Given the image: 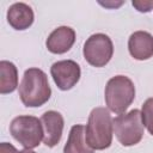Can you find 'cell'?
Returning <instances> with one entry per match:
<instances>
[{
    "label": "cell",
    "instance_id": "obj_1",
    "mask_svg": "<svg viewBox=\"0 0 153 153\" xmlns=\"http://www.w3.org/2000/svg\"><path fill=\"white\" fill-rule=\"evenodd\" d=\"M18 90L22 103L27 108L42 106L49 100L51 96L48 76L39 68L26 69Z\"/></svg>",
    "mask_w": 153,
    "mask_h": 153
},
{
    "label": "cell",
    "instance_id": "obj_2",
    "mask_svg": "<svg viewBox=\"0 0 153 153\" xmlns=\"http://www.w3.org/2000/svg\"><path fill=\"white\" fill-rule=\"evenodd\" d=\"M114 124L112 118L106 108H94L85 127V139L92 149L102 151L109 148L112 142Z\"/></svg>",
    "mask_w": 153,
    "mask_h": 153
},
{
    "label": "cell",
    "instance_id": "obj_3",
    "mask_svg": "<svg viewBox=\"0 0 153 153\" xmlns=\"http://www.w3.org/2000/svg\"><path fill=\"white\" fill-rule=\"evenodd\" d=\"M104 98L106 106L115 114H124L135 98V86L126 75L112 76L105 86Z\"/></svg>",
    "mask_w": 153,
    "mask_h": 153
},
{
    "label": "cell",
    "instance_id": "obj_4",
    "mask_svg": "<svg viewBox=\"0 0 153 153\" xmlns=\"http://www.w3.org/2000/svg\"><path fill=\"white\" fill-rule=\"evenodd\" d=\"M112 124L118 142L124 147L137 145L143 136L145 126L142 123L141 111L137 109L118 115L112 120Z\"/></svg>",
    "mask_w": 153,
    "mask_h": 153
},
{
    "label": "cell",
    "instance_id": "obj_5",
    "mask_svg": "<svg viewBox=\"0 0 153 153\" xmlns=\"http://www.w3.org/2000/svg\"><path fill=\"white\" fill-rule=\"evenodd\" d=\"M10 133L16 141L27 149L37 147L43 140V126L35 116H18L10 124Z\"/></svg>",
    "mask_w": 153,
    "mask_h": 153
},
{
    "label": "cell",
    "instance_id": "obj_6",
    "mask_svg": "<svg viewBox=\"0 0 153 153\" xmlns=\"http://www.w3.org/2000/svg\"><path fill=\"white\" fill-rule=\"evenodd\" d=\"M85 60L93 67L100 68L109 63L114 54V44L111 38L105 33L91 35L82 49Z\"/></svg>",
    "mask_w": 153,
    "mask_h": 153
},
{
    "label": "cell",
    "instance_id": "obj_7",
    "mask_svg": "<svg viewBox=\"0 0 153 153\" xmlns=\"http://www.w3.org/2000/svg\"><path fill=\"white\" fill-rule=\"evenodd\" d=\"M50 74L56 86L62 91H67L76 85L80 79L81 71L80 66L75 61L62 60L53 63L50 67Z\"/></svg>",
    "mask_w": 153,
    "mask_h": 153
},
{
    "label": "cell",
    "instance_id": "obj_8",
    "mask_svg": "<svg viewBox=\"0 0 153 153\" xmlns=\"http://www.w3.org/2000/svg\"><path fill=\"white\" fill-rule=\"evenodd\" d=\"M41 122H42L43 133H44V136H43L44 145L50 148L56 146L62 137V131L65 126L62 115L57 111L49 110L42 115Z\"/></svg>",
    "mask_w": 153,
    "mask_h": 153
},
{
    "label": "cell",
    "instance_id": "obj_9",
    "mask_svg": "<svg viewBox=\"0 0 153 153\" xmlns=\"http://www.w3.org/2000/svg\"><path fill=\"white\" fill-rule=\"evenodd\" d=\"M128 50L135 60L151 59L153 56V36L147 31H135L128 39Z\"/></svg>",
    "mask_w": 153,
    "mask_h": 153
},
{
    "label": "cell",
    "instance_id": "obj_10",
    "mask_svg": "<svg viewBox=\"0 0 153 153\" xmlns=\"http://www.w3.org/2000/svg\"><path fill=\"white\" fill-rule=\"evenodd\" d=\"M75 42V31L69 26L56 27L47 38V49L53 54L67 53Z\"/></svg>",
    "mask_w": 153,
    "mask_h": 153
},
{
    "label": "cell",
    "instance_id": "obj_11",
    "mask_svg": "<svg viewBox=\"0 0 153 153\" xmlns=\"http://www.w3.org/2000/svg\"><path fill=\"white\" fill-rule=\"evenodd\" d=\"M32 8L24 2H16L7 10V22L14 30H26L33 23Z\"/></svg>",
    "mask_w": 153,
    "mask_h": 153
},
{
    "label": "cell",
    "instance_id": "obj_12",
    "mask_svg": "<svg viewBox=\"0 0 153 153\" xmlns=\"http://www.w3.org/2000/svg\"><path fill=\"white\" fill-rule=\"evenodd\" d=\"M63 153H94L85 139V127L75 124L71 128L68 140L63 147Z\"/></svg>",
    "mask_w": 153,
    "mask_h": 153
},
{
    "label": "cell",
    "instance_id": "obj_13",
    "mask_svg": "<svg viewBox=\"0 0 153 153\" xmlns=\"http://www.w3.org/2000/svg\"><path fill=\"white\" fill-rule=\"evenodd\" d=\"M18 86V71L14 63L2 60L0 62V93H12Z\"/></svg>",
    "mask_w": 153,
    "mask_h": 153
},
{
    "label": "cell",
    "instance_id": "obj_14",
    "mask_svg": "<svg viewBox=\"0 0 153 153\" xmlns=\"http://www.w3.org/2000/svg\"><path fill=\"white\" fill-rule=\"evenodd\" d=\"M141 117H142V123L147 128L148 133L153 135V97L148 98L141 109Z\"/></svg>",
    "mask_w": 153,
    "mask_h": 153
},
{
    "label": "cell",
    "instance_id": "obj_15",
    "mask_svg": "<svg viewBox=\"0 0 153 153\" xmlns=\"http://www.w3.org/2000/svg\"><path fill=\"white\" fill-rule=\"evenodd\" d=\"M131 5L139 11V12H145V13H147V12H149V11H152L153 10V1H142V0H134L133 2H131Z\"/></svg>",
    "mask_w": 153,
    "mask_h": 153
},
{
    "label": "cell",
    "instance_id": "obj_16",
    "mask_svg": "<svg viewBox=\"0 0 153 153\" xmlns=\"http://www.w3.org/2000/svg\"><path fill=\"white\" fill-rule=\"evenodd\" d=\"M0 153H18V151L11 143H8V142H1L0 143Z\"/></svg>",
    "mask_w": 153,
    "mask_h": 153
},
{
    "label": "cell",
    "instance_id": "obj_17",
    "mask_svg": "<svg viewBox=\"0 0 153 153\" xmlns=\"http://www.w3.org/2000/svg\"><path fill=\"white\" fill-rule=\"evenodd\" d=\"M18 153H36V152H33L32 149H27V148H25V149H23V151H19Z\"/></svg>",
    "mask_w": 153,
    "mask_h": 153
}]
</instances>
